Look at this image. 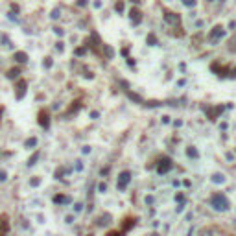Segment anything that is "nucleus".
Segmentation results:
<instances>
[{"label":"nucleus","instance_id":"obj_1","mask_svg":"<svg viewBox=\"0 0 236 236\" xmlns=\"http://www.w3.org/2000/svg\"><path fill=\"white\" fill-rule=\"evenodd\" d=\"M210 205L214 207L216 210H227L229 208V201H227V198L223 194H214L210 199Z\"/></svg>","mask_w":236,"mask_h":236},{"label":"nucleus","instance_id":"obj_2","mask_svg":"<svg viewBox=\"0 0 236 236\" xmlns=\"http://www.w3.org/2000/svg\"><path fill=\"white\" fill-rule=\"evenodd\" d=\"M129 181H131V172L129 170H124L122 174L118 175V183H116L118 190H125V186L129 185Z\"/></svg>","mask_w":236,"mask_h":236},{"label":"nucleus","instance_id":"obj_3","mask_svg":"<svg viewBox=\"0 0 236 236\" xmlns=\"http://www.w3.org/2000/svg\"><path fill=\"white\" fill-rule=\"evenodd\" d=\"M172 168V159L170 157H166L164 155L162 159L159 161V166H157V172H159V174H166V172Z\"/></svg>","mask_w":236,"mask_h":236},{"label":"nucleus","instance_id":"obj_4","mask_svg":"<svg viewBox=\"0 0 236 236\" xmlns=\"http://www.w3.org/2000/svg\"><path fill=\"white\" fill-rule=\"evenodd\" d=\"M26 87H28V83H26L24 80H20V81L17 83V87H15V89H17V92H15V98H17V100H22V98H24Z\"/></svg>","mask_w":236,"mask_h":236},{"label":"nucleus","instance_id":"obj_5","mask_svg":"<svg viewBox=\"0 0 236 236\" xmlns=\"http://www.w3.org/2000/svg\"><path fill=\"white\" fill-rule=\"evenodd\" d=\"M225 33V30H223V26H214V28H212V31H210V33H208V39H210V41H218V39L219 37H221Z\"/></svg>","mask_w":236,"mask_h":236},{"label":"nucleus","instance_id":"obj_6","mask_svg":"<svg viewBox=\"0 0 236 236\" xmlns=\"http://www.w3.org/2000/svg\"><path fill=\"white\" fill-rule=\"evenodd\" d=\"M9 231V218L6 214H0V236H4Z\"/></svg>","mask_w":236,"mask_h":236},{"label":"nucleus","instance_id":"obj_7","mask_svg":"<svg viewBox=\"0 0 236 236\" xmlns=\"http://www.w3.org/2000/svg\"><path fill=\"white\" fill-rule=\"evenodd\" d=\"M129 17H131L133 24H140V22H142V13H140L137 7H133V9L129 11Z\"/></svg>","mask_w":236,"mask_h":236},{"label":"nucleus","instance_id":"obj_8","mask_svg":"<svg viewBox=\"0 0 236 236\" xmlns=\"http://www.w3.org/2000/svg\"><path fill=\"white\" fill-rule=\"evenodd\" d=\"M39 124H41L44 129L50 125V116H48V111H41V113H39Z\"/></svg>","mask_w":236,"mask_h":236},{"label":"nucleus","instance_id":"obj_9","mask_svg":"<svg viewBox=\"0 0 236 236\" xmlns=\"http://www.w3.org/2000/svg\"><path fill=\"white\" fill-rule=\"evenodd\" d=\"M164 20L170 24H179V15L172 13V11H164Z\"/></svg>","mask_w":236,"mask_h":236},{"label":"nucleus","instance_id":"obj_10","mask_svg":"<svg viewBox=\"0 0 236 236\" xmlns=\"http://www.w3.org/2000/svg\"><path fill=\"white\" fill-rule=\"evenodd\" d=\"M13 59L17 61V63H26L28 61V54H24V52H17L13 56Z\"/></svg>","mask_w":236,"mask_h":236},{"label":"nucleus","instance_id":"obj_11","mask_svg":"<svg viewBox=\"0 0 236 236\" xmlns=\"http://www.w3.org/2000/svg\"><path fill=\"white\" fill-rule=\"evenodd\" d=\"M221 111H223V107H221V105H218L216 109H210L208 118H210V120H216V118H218V113H221Z\"/></svg>","mask_w":236,"mask_h":236},{"label":"nucleus","instance_id":"obj_12","mask_svg":"<svg viewBox=\"0 0 236 236\" xmlns=\"http://www.w3.org/2000/svg\"><path fill=\"white\" fill-rule=\"evenodd\" d=\"M20 74V68H17V67H15V68H11V70H7V77H9V80H15V77H17Z\"/></svg>","mask_w":236,"mask_h":236},{"label":"nucleus","instance_id":"obj_13","mask_svg":"<svg viewBox=\"0 0 236 236\" xmlns=\"http://www.w3.org/2000/svg\"><path fill=\"white\" fill-rule=\"evenodd\" d=\"M54 201H56V203H70V198H68V195H56Z\"/></svg>","mask_w":236,"mask_h":236},{"label":"nucleus","instance_id":"obj_14","mask_svg":"<svg viewBox=\"0 0 236 236\" xmlns=\"http://www.w3.org/2000/svg\"><path fill=\"white\" fill-rule=\"evenodd\" d=\"M186 155H188V157H194V159H198V157H199L198 149H195V148H192V146H190V148L186 149Z\"/></svg>","mask_w":236,"mask_h":236},{"label":"nucleus","instance_id":"obj_15","mask_svg":"<svg viewBox=\"0 0 236 236\" xmlns=\"http://www.w3.org/2000/svg\"><path fill=\"white\" fill-rule=\"evenodd\" d=\"M80 107H81V101H74V105H72V107L68 109L67 116H68V114H72V113H76V111H77V109H80Z\"/></svg>","mask_w":236,"mask_h":236},{"label":"nucleus","instance_id":"obj_16","mask_svg":"<svg viewBox=\"0 0 236 236\" xmlns=\"http://www.w3.org/2000/svg\"><path fill=\"white\" fill-rule=\"evenodd\" d=\"M24 146H26V148H33V146H37V138H35V137L28 138L26 142H24Z\"/></svg>","mask_w":236,"mask_h":236},{"label":"nucleus","instance_id":"obj_17","mask_svg":"<svg viewBox=\"0 0 236 236\" xmlns=\"http://www.w3.org/2000/svg\"><path fill=\"white\" fill-rule=\"evenodd\" d=\"M101 46H103V50H105V56H107L109 59H111V57L114 56V52H113V48H111V46H107V44H101Z\"/></svg>","mask_w":236,"mask_h":236},{"label":"nucleus","instance_id":"obj_18","mask_svg":"<svg viewBox=\"0 0 236 236\" xmlns=\"http://www.w3.org/2000/svg\"><path fill=\"white\" fill-rule=\"evenodd\" d=\"M127 96H129L131 100H135V101H138V103H142V98H140L138 94H135V92H129V90H127Z\"/></svg>","mask_w":236,"mask_h":236},{"label":"nucleus","instance_id":"obj_19","mask_svg":"<svg viewBox=\"0 0 236 236\" xmlns=\"http://www.w3.org/2000/svg\"><path fill=\"white\" fill-rule=\"evenodd\" d=\"M212 181H214V183H223L225 177H223L221 174H214V175H212Z\"/></svg>","mask_w":236,"mask_h":236},{"label":"nucleus","instance_id":"obj_20","mask_svg":"<svg viewBox=\"0 0 236 236\" xmlns=\"http://www.w3.org/2000/svg\"><path fill=\"white\" fill-rule=\"evenodd\" d=\"M39 159V151L37 153H33V155H31L30 157V161H28V166H33V164H35V161Z\"/></svg>","mask_w":236,"mask_h":236},{"label":"nucleus","instance_id":"obj_21","mask_svg":"<svg viewBox=\"0 0 236 236\" xmlns=\"http://www.w3.org/2000/svg\"><path fill=\"white\" fill-rule=\"evenodd\" d=\"M114 9H116L118 13H122V11H124V2H122V0H118V2L114 4Z\"/></svg>","mask_w":236,"mask_h":236},{"label":"nucleus","instance_id":"obj_22","mask_svg":"<svg viewBox=\"0 0 236 236\" xmlns=\"http://www.w3.org/2000/svg\"><path fill=\"white\" fill-rule=\"evenodd\" d=\"M148 43L151 44V46H155V44H157V37H155L153 33H149V35H148Z\"/></svg>","mask_w":236,"mask_h":236},{"label":"nucleus","instance_id":"obj_23","mask_svg":"<svg viewBox=\"0 0 236 236\" xmlns=\"http://www.w3.org/2000/svg\"><path fill=\"white\" fill-rule=\"evenodd\" d=\"M43 65H44V68H50V67H52V57H46Z\"/></svg>","mask_w":236,"mask_h":236},{"label":"nucleus","instance_id":"obj_24","mask_svg":"<svg viewBox=\"0 0 236 236\" xmlns=\"http://www.w3.org/2000/svg\"><path fill=\"white\" fill-rule=\"evenodd\" d=\"M183 4L186 7H192V6H195V0H183Z\"/></svg>","mask_w":236,"mask_h":236},{"label":"nucleus","instance_id":"obj_25","mask_svg":"<svg viewBox=\"0 0 236 236\" xmlns=\"http://www.w3.org/2000/svg\"><path fill=\"white\" fill-rule=\"evenodd\" d=\"M52 19H59V9H54L52 11Z\"/></svg>","mask_w":236,"mask_h":236},{"label":"nucleus","instance_id":"obj_26","mask_svg":"<svg viewBox=\"0 0 236 236\" xmlns=\"http://www.w3.org/2000/svg\"><path fill=\"white\" fill-rule=\"evenodd\" d=\"M85 54V48H76V56H83Z\"/></svg>","mask_w":236,"mask_h":236},{"label":"nucleus","instance_id":"obj_27","mask_svg":"<svg viewBox=\"0 0 236 236\" xmlns=\"http://www.w3.org/2000/svg\"><path fill=\"white\" fill-rule=\"evenodd\" d=\"M98 188H100V192H105V190H107V186H105V183H100V186H98Z\"/></svg>","mask_w":236,"mask_h":236},{"label":"nucleus","instance_id":"obj_28","mask_svg":"<svg viewBox=\"0 0 236 236\" xmlns=\"http://www.w3.org/2000/svg\"><path fill=\"white\" fill-rule=\"evenodd\" d=\"M81 208H83V205H81V203H76V207H74V210H76V212H80Z\"/></svg>","mask_w":236,"mask_h":236},{"label":"nucleus","instance_id":"obj_29","mask_svg":"<svg viewBox=\"0 0 236 236\" xmlns=\"http://www.w3.org/2000/svg\"><path fill=\"white\" fill-rule=\"evenodd\" d=\"M7 175H6V172H0V181H6Z\"/></svg>","mask_w":236,"mask_h":236},{"label":"nucleus","instance_id":"obj_30","mask_svg":"<svg viewBox=\"0 0 236 236\" xmlns=\"http://www.w3.org/2000/svg\"><path fill=\"white\" fill-rule=\"evenodd\" d=\"M77 6H81V7L87 6V0H77Z\"/></svg>","mask_w":236,"mask_h":236},{"label":"nucleus","instance_id":"obj_31","mask_svg":"<svg viewBox=\"0 0 236 236\" xmlns=\"http://www.w3.org/2000/svg\"><path fill=\"white\" fill-rule=\"evenodd\" d=\"M56 48H57V52H63V43H57Z\"/></svg>","mask_w":236,"mask_h":236},{"label":"nucleus","instance_id":"obj_32","mask_svg":"<svg viewBox=\"0 0 236 236\" xmlns=\"http://www.w3.org/2000/svg\"><path fill=\"white\" fill-rule=\"evenodd\" d=\"M98 116H100V114H98L96 111H92V113H90V118H94V120H96V118H98Z\"/></svg>","mask_w":236,"mask_h":236},{"label":"nucleus","instance_id":"obj_33","mask_svg":"<svg viewBox=\"0 0 236 236\" xmlns=\"http://www.w3.org/2000/svg\"><path fill=\"white\" fill-rule=\"evenodd\" d=\"M54 31H56L57 35H63V30H61V28H54Z\"/></svg>","mask_w":236,"mask_h":236},{"label":"nucleus","instance_id":"obj_34","mask_svg":"<svg viewBox=\"0 0 236 236\" xmlns=\"http://www.w3.org/2000/svg\"><path fill=\"white\" fill-rule=\"evenodd\" d=\"M131 2H135V4H140V2H142V0H131Z\"/></svg>","mask_w":236,"mask_h":236}]
</instances>
